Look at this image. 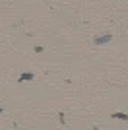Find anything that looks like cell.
Segmentation results:
<instances>
[{"instance_id": "6da1fadb", "label": "cell", "mask_w": 128, "mask_h": 130, "mask_svg": "<svg viewBox=\"0 0 128 130\" xmlns=\"http://www.w3.org/2000/svg\"><path fill=\"white\" fill-rule=\"evenodd\" d=\"M111 39H113L111 33H105V35H99V37H95V39H93V43H95V45H105V43H109Z\"/></svg>"}, {"instance_id": "7a4b0ae2", "label": "cell", "mask_w": 128, "mask_h": 130, "mask_svg": "<svg viewBox=\"0 0 128 130\" xmlns=\"http://www.w3.org/2000/svg\"><path fill=\"white\" fill-rule=\"evenodd\" d=\"M27 80H29V82L33 80V74H31V72H23V74L20 76V80H18V82L21 84V82H27Z\"/></svg>"}, {"instance_id": "3957f363", "label": "cell", "mask_w": 128, "mask_h": 130, "mask_svg": "<svg viewBox=\"0 0 128 130\" xmlns=\"http://www.w3.org/2000/svg\"><path fill=\"white\" fill-rule=\"evenodd\" d=\"M113 119H118V120H128V115H126V113H113Z\"/></svg>"}, {"instance_id": "277c9868", "label": "cell", "mask_w": 128, "mask_h": 130, "mask_svg": "<svg viewBox=\"0 0 128 130\" xmlns=\"http://www.w3.org/2000/svg\"><path fill=\"white\" fill-rule=\"evenodd\" d=\"M93 130H99V128H97V126H93Z\"/></svg>"}, {"instance_id": "5b68a950", "label": "cell", "mask_w": 128, "mask_h": 130, "mask_svg": "<svg viewBox=\"0 0 128 130\" xmlns=\"http://www.w3.org/2000/svg\"><path fill=\"white\" fill-rule=\"evenodd\" d=\"M0 113H2V107H0Z\"/></svg>"}]
</instances>
